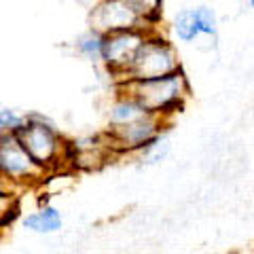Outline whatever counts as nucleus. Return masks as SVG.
Instances as JSON below:
<instances>
[{
    "label": "nucleus",
    "instance_id": "f257e3e1",
    "mask_svg": "<svg viewBox=\"0 0 254 254\" xmlns=\"http://www.w3.org/2000/svg\"><path fill=\"white\" fill-rule=\"evenodd\" d=\"M115 85L117 91L129 93L148 113L163 117L165 121H172V117H176L185 110L187 95L190 91L189 78L182 68L165 76L127 78V81H119Z\"/></svg>",
    "mask_w": 254,
    "mask_h": 254
},
{
    "label": "nucleus",
    "instance_id": "f03ea898",
    "mask_svg": "<svg viewBox=\"0 0 254 254\" xmlns=\"http://www.w3.org/2000/svg\"><path fill=\"white\" fill-rule=\"evenodd\" d=\"M15 136L47 174L64 170V144H66V140L45 117L28 115L26 123L15 131Z\"/></svg>",
    "mask_w": 254,
    "mask_h": 254
},
{
    "label": "nucleus",
    "instance_id": "7ed1b4c3",
    "mask_svg": "<svg viewBox=\"0 0 254 254\" xmlns=\"http://www.w3.org/2000/svg\"><path fill=\"white\" fill-rule=\"evenodd\" d=\"M150 32L146 28H127V30H115L104 34V45H102V64L108 70V74L115 78V83L123 81L127 70L131 68L133 60L144 45Z\"/></svg>",
    "mask_w": 254,
    "mask_h": 254
},
{
    "label": "nucleus",
    "instance_id": "20e7f679",
    "mask_svg": "<svg viewBox=\"0 0 254 254\" xmlns=\"http://www.w3.org/2000/svg\"><path fill=\"white\" fill-rule=\"evenodd\" d=\"M168 123L170 121H165L163 117L148 113L146 117H142L133 123L121 127H108V131L104 133L106 146L113 155H140L146 146H150L155 140L163 136V127Z\"/></svg>",
    "mask_w": 254,
    "mask_h": 254
},
{
    "label": "nucleus",
    "instance_id": "39448f33",
    "mask_svg": "<svg viewBox=\"0 0 254 254\" xmlns=\"http://www.w3.org/2000/svg\"><path fill=\"white\" fill-rule=\"evenodd\" d=\"M180 68H182V64H180L176 49H174V45L168 41V38H163L157 30V32H150L144 45L140 47L136 60H133L131 68L127 70L123 81H127V78L165 76V74L176 72Z\"/></svg>",
    "mask_w": 254,
    "mask_h": 254
},
{
    "label": "nucleus",
    "instance_id": "423d86ee",
    "mask_svg": "<svg viewBox=\"0 0 254 254\" xmlns=\"http://www.w3.org/2000/svg\"><path fill=\"white\" fill-rule=\"evenodd\" d=\"M0 172L2 182L30 187L41 185L47 172L38 165L15 133H0Z\"/></svg>",
    "mask_w": 254,
    "mask_h": 254
},
{
    "label": "nucleus",
    "instance_id": "0eeeda50",
    "mask_svg": "<svg viewBox=\"0 0 254 254\" xmlns=\"http://www.w3.org/2000/svg\"><path fill=\"white\" fill-rule=\"evenodd\" d=\"M89 21L91 28L102 32V34L115 30H127V28H144L142 19L133 13V9L125 0H100L93 6Z\"/></svg>",
    "mask_w": 254,
    "mask_h": 254
},
{
    "label": "nucleus",
    "instance_id": "6e6552de",
    "mask_svg": "<svg viewBox=\"0 0 254 254\" xmlns=\"http://www.w3.org/2000/svg\"><path fill=\"white\" fill-rule=\"evenodd\" d=\"M146 115H148V110L142 106L136 98H131V95L125 91H117V98L113 104H110L108 127H121L127 123H133Z\"/></svg>",
    "mask_w": 254,
    "mask_h": 254
},
{
    "label": "nucleus",
    "instance_id": "1a4fd4ad",
    "mask_svg": "<svg viewBox=\"0 0 254 254\" xmlns=\"http://www.w3.org/2000/svg\"><path fill=\"white\" fill-rule=\"evenodd\" d=\"M21 225H23V229H28L32 233H55L62 229V214L58 208L45 203L43 208H38L34 212H30L28 216H23Z\"/></svg>",
    "mask_w": 254,
    "mask_h": 254
},
{
    "label": "nucleus",
    "instance_id": "9d476101",
    "mask_svg": "<svg viewBox=\"0 0 254 254\" xmlns=\"http://www.w3.org/2000/svg\"><path fill=\"white\" fill-rule=\"evenodd\" d=\"M127 4L133 9V13L138 15L144 23V28L148 30H157V26L161 23L163 15H161V9H163V0H125Z\"/></svg>",
    "mask_w": 254,
    "mask_h": 254
},
{
    "label": "nucleus",
    "instance_id": "9b49d317",
    "mask_svg": "<svg viewBox=\"0 0 254 254\" xmlns=\"http://www.w3.org/2000/svg\"><path fill=\"white\" fill-rule=\"evenodd\" d=\"M172 30H174V34H176L178 41H182V43H193L195 38H199V28H197L195 9H182L176 17H174Z\"/></svg>",
    "mask_w": 254,
    "mask_h": 254
},
{
    "label": "nucleus",
    "instance_id": "f8f14e48",
    "mask_svg": "<svg viewBox=\"0 0 254 254\" xmlns=\"http://www.w3.org/2000/svg\"><path fill=\"white\" fill-rule=\"evenodd\" d=\"M102 45H104V34L91 28L76 41V51L87 60H102Z\"/></svg>",
    "mask_w": 254,
    "mask_h": 254
},
{
    "label": "nucleus",
    "instance_id": "ddd939ff",
    "mask_svg": "<svg viewBox=\"0 0 254 254\" xmlns=\"http://www.w3.org/2000/svg\"><path fill=\"white\" fill-rule=\"evenodd\" d=\"M195 19H197V28H199V36H212L216 38L218 32V19L212 6H195Z\"/></svg>",
    "mask_w": 254,
    "mask_h": 254
},
{
    "label": "nucleus",
    "instance_id": "4468645a",
    "mask_svg": "<svg viewBox=\"0 0 254 254\" xmlns=\"http://www.w3.org/2000/svg\"><path fill=\"white\" fill-rule=\"evenodd\" d=\"M26 119L28 115H19L13 108H2L0 110V133H15L26 123Z\"/></svg>",
    "mask_w": 254,
    "mask_h": 254
},
{
    "label": "nucleus",
    "instance_id": "2eb2a0df",
    "mask_svg": "<svg viewBox=\"0 0 254 254\" xmlns=\"http://www.w3.org/2000/svg\"><path fill=\"white\" fill-rule=\"evenodd\" d=\"M250 6H252V9H254V0H250Z\"/></svg>",
    "mask_w": 254,
    "mask_h": 254
}]
</instances>
